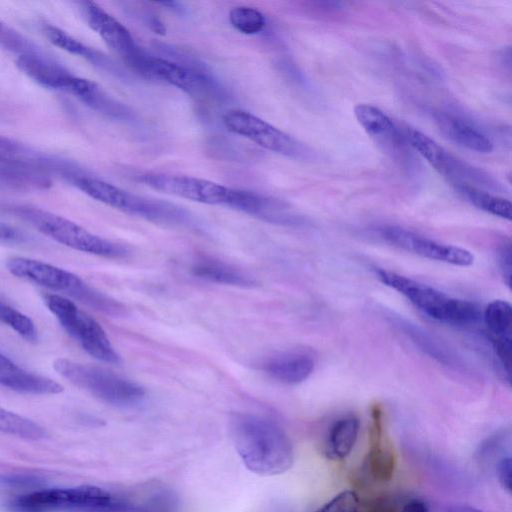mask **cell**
<instances>
[{
	"label": "cell",
	"mask_w": 512,
	"mask_h": 512,
	"mask_svg": "<svg viewBox=\"0 0 512 512\" xmlns=\"http://www.w3.org/2000/svg\"><path fill=\"white\" fill-rule=\"evenodd\" d=\"M133 178L156 191L186 200L232 208L238 189L186 175L140 172Z\"/></svg>",
	"instance_id": "9c48e42d"
},
{
	"label": "cell",
	"mask_w": 512,
	"mask_h": 512,
	"mask_svg": "<svg viewBox=\"0 0 512 512\" xmlns=\"http://www.w3.org/2000/svg\"><path fill=\"white\" fill-rule=\"evenodd\" d=\"M43 33L49 41L55 46L80 57L85 58L91 63L119 74V70L114 63L101 52L85 45L80 40L69 35L62 29L53 25L46 24L43 27Z\"/></svg>",
	"instance_id": "d4e9b609"
},
{
	"label": "cell",
	"mask_w": 512,
	"mask_h": 512,
	"mask_svg": "<svg viewBox=\"0 0 512 512\" xmlns=\"http://www.w3.org/2000/svg\"><path fill=\"white\" fill-rule=\"evenodd\" d=\"M366 465L370 476L379 482L390 481L396 467L395 454L384 435L381 413L378 409L372 414Z\"/></svg>",
	"instance_id": "d6986e66"
},
{
	"label": "cell",
	"mask_w": 512,
	"mask_h": 512,
	"mask_svg": "<svg viewBox=\"0 0 512 512\" xmlns=\"http://www.w3.org/2000/svg\"><path fill=\"white\" fill-rule=\"evenodd\" d=\"M229 21L239 32L254 35L262 32L266 26L264 14L256 8L237 6L230 10Z\"/></svg>",
	"instance_id": "f546056e"
},
{
	"label": "cell",
	"mask_w": 512,
	"mask_h": 512,
	"mask_svg": "<svg viewBox=\"0 0 512 512\" xmlns=\"http://www.w3.org/2000/svg\"><path fill=\"white\" fill-rule=\"evenodd\" d=\"M498 265L505 284L510 288L512 279V248L510 240H503L497 247Z\"/></svg>",
	"instance_id": "836d02e7"
},
{
	"label": "cell",
	"mask_w": 512,
	"mask_h": 512,
	"mask_svg": "<svg viewBox=\"0 0 512 512\" xmlns=\"http://www.w3.org/2000/svg\"><path fill=\"white\" fill-rule=\"evenodd\" d=\"M442 512H484L465 504H448L442 508Z\"/></svg>",
	"instance_id": "74e56055"
},
{
	"label": "cell",
	"mask_w": 512,
	"mask_h": 512,
	"mask_svg": "<svg viewBox=\"0 0 512 512\" xmlns=\"http://www.w3.org/2000/svg\"><path fill=\"white\" fill-rule=\"evenodd\" d=\"M402 512H430L425 502L420 499H410L402 508Z\"/></svg>",
	"instance_id": "8d00e7d4"
},
{
	"label": "cell",
	"mask_w": 512,
	"mask_h": 512,
	"mask_svg": "<svg viewBox=\"0 0 512 512\" xmlns=\"http://www.w3.org/2000/svg\"><path fill=\"white\" fill-rule=\"evenodd\" d=\"M359 420L352 415L337 419L329 428L325 451L332 460H342L353 450L359 433Z\"/></svg>",
	"instance_id": "cb8c5ba5"
},
{
	"label": "cell",
	"mask_w": 512,
	"mask_h": 512,
	"mask_svg": "<svg viewBox=\"0 0 512 512\" xmlns=\"http://www.w3.org/2000/svg\"><path fill=\"white\" fill-rule=\"evenodd\" d=\"M497 476L502 488L508 493L512 492V461L510 456L502 457L497 462Z\"/></svg>",
	"instance_id": "e575fe53"
},
{
	"label": "cell",
	"mask_w": 512,
	"mask_h": 512,
	"mask_svg": "<svg viewBox=\"0 0 512 512\" xmlns=\"http://www.w3.org/2000/svg\"><path fill=\"white\" fill-rule=\"evenodd\" d=\"M46 159L24 144L0 135V163H42Z\"/></svg>",
	"instance_id": "4dcf8cb0"
},
{
	"label": "cell",
	"mask_w": 512,
	"mask_h": 512,
	"mask_svg": "<svg viewBox=\"0 0 512 512\" xmlns=\"http://www.w3.org/2000/svg\"><path fill=\"white\" fill-rule=\"evenodd\" d=\"M230 426L237 453L250 471L272 476L289 470L293 465L291 440L274 420L238 413L231 418Z\"/></svg>",
	"instance_id": "6da1fadb"
},
{
	"label": "cell",
	"mask_w": 512,
	"mask_h": 512,
	"mask_svg": "<svg viewBox=\"0 0 512 512\" xmlns=\"http://www.w3.org/2000/svg\"><path fill=\"white\" fill-rule=\"evenodd\" d=\"M0 47L19 56L38 53L37 47L19 31L0 21Z\"/></svg>",
	"instance_id": "1f68e13d"
},
{
	"label": "cell",
	"mask_w": 512,
	"mask_h": 512,
	"mask_svg": "<svg viewBox=\"0 0 512 512\" xmlns=\"http://www.w3.org/2000/svg\"><path fill=\"white\" fill-rule=\"evenodd\" d=\"M0 431L28 440H41L47 431L33 420L0 407Z\"/></svg>",
	"instance_id": "83f0119b"
},
{
	"label": "cell",
	"mask_w": 512,
	"mask_h": 512,
	"mask_svg": "<svg viewBox=\"0 0 512 512\" xmlns=\"http://www.w3.org/2000/svg\"><path fill=\"white\" fill-rule=\"evenodd\" d=\"M316 512H361L357 494L346 490L324 504Z\"/></svg>",
	"instance_id": "d6a6232c"
},
{
	"label": "cell",
	"mask_w": 512,
	"mask_h": 512,
	"mask_svg": "<svg viewBox=\"0 0 512 512\" xmlns=\"http://www.w3.org/2000/svg\"><path fill=\"white\" fill-rule=\"evenodd\" d=\"M0 322L9 326L25 341L29 343L38 342V330L33 320L2 300H0Z\"/></svg>",
	"instance_id": "f1b7e54d"
},
{
	"label": "cell",
	"mask_w": 512,
	"mask_h": 512,
	"mask_svg": "<svg viewBox=\"0 0 512 512\" xmlns=\"http://www.w3.org/2000/svg\"><path fill=\"white\" fill-rule=\"evenodd\" d=\"M225 127L269 151L291 158H304L308 151L302 143L265 120L243 110H231L223 116Z\"/></svg>",
	"instance_id": "7c38bea8"
},
{
	"label": "cell",
	"mask_w": 512,
	"mask_h": 512,
	"mask_svg": "<svg viewBox=\"0 0 512 512\" xmlns=\"http://www.w3.org/2000/svg\"><path fill=\"white\" fill-rule=\"evenodd\" d=\"M491 344L512 343V307L505 300L491 301L482 313Z\"/></svg>",
	"instance_id": "484cf974"
},
{
	"label": "cell",
	"mask_w": 512,
	"mask_h": 512,
	"mask_svg": "<svg viewBox=\"0 0 512 512\" xmlns=\"http://www.w3.org/2000/svg\"><path fill=\"white\" fill-rule=\"evenodd\" d=\"M377 278L397 291L427 317L456 328H470L481 320L478 306L465 299L451 297L432 286L396 272L377 269Z\"/></svg>",
	"instance_id": "7a4b0ae2"
},
{
	"label": "cell",
	"mask_w": 512,
	"mask_h": 512,
	"mask_svg": "<svg viewBox=\"0 0 512 512\" xmlns=\"http://www.w3.org/2000/svg\"><path fill=\"white\" fill-rule=\"evenodd\" d=\"M12 212L42 234L74 250L106 258H121L128 253L122 245L52 212L25 205L13 207Z\"/></svg>",
	"instance_id": "8992f818"
},
{
	"label": "cell",
	"mask_w": 512,
	"mask_h": 512,
	"mask_svg": "<svg viewBox=\"0 0 512 512\" xmlns=\"http://www.w3.org/2000/svg\"><path fill=\"white\" fill-rule=\"evenodd\" d=\"M136 72L168 83L197 99H217L222 95L220 86L209 74L190 64L147 54Z\"/></svg>",
	"instance_id": "30bf717a"
},
{
	"label": "cell",
	"mask_w": 512,
	"mask_h": 512,
	"mask_svg": "<svg viewBox=\"0 0 512 512\" xmlns=\"http://www.w3.org/2000/svg\"><path fill=\"white\" fill-rule=\"evenodd\" d=\"M52 161L42 163H0V185L18 191L47 189L51 185Z\"/></svg>",
	"instance_id": "ffe728a7"
},
{
	"label": "cell",
	"mask_w": 512,
	"mask_h": 512,
	"mask_svg": "<svg viewBox=\"0 0 512 512\" xmlns=\"http://www.w3.org/2000/svg\"><path fill=\"white\" fill-rule=\"evenodd\" d=\"M6 265L14 276L67 295L98 312L110 316L125 314L122 303L63 268L26 257L10 258Z\"/></svg>",
	"instance_id": "3957f363"
},
{
	"label": "cell",
	"mask_w": 512,
	"mask_h": 512,
	"mask_svg": "<svg viewBox=\"0 0 512 512\" xmlns=\"http://www.w3.org/2000/svg\"><path fill=\"white\" fill-rule=\"evenodd\" d=\"M82 10L90 28L136 71L147 53L137 44L130 31L94 2H83Z\"/></svg>",
	"instance_id": "5bb4252c"
},
{
	"label": "cell",
	"mask_w": 512,
	"mask_h": 512,
	"mask_svg": "<svg viewBox=\"0 0 512 512\" xmlns=\"http://www.w3.org/2000/svg\"><path fill=\"white\" fill-rule=\"evenodd\" d=\"M25 240L26 236L20 230L0 221V242L21 243Z\"/></svg>",
	"instance_id": "d590c367"
},
{
	"label": "cell",
	"mask_w": 512,
	"mask_h": 512,
	"mask_svg": "<svg viewBox=\"0 0 512 512\" xmlns=\"http://www.w3.org/2000/svg\"><path fill=\"white\" fill-rule=\"evenodd\" d=\"M43 301L66 333L89 355L109 364H118L121 361L101 325L72 300L48 293L43 296Z\"/></svg>",
	"instance_id": "52a82bcc"
},
{
	"label": "cell",
	"mask_w": 512,
	"mask_h": 512,
	"mask_svg": "<svg viewBox=\"0 0 512 512\" xmlns=\"http://www.w3.org/2000/svg\"><path fill=\"white\" fill-rule=\"evenodd\" d=\"M16 66L34 82L48 89L71 93L78 78L39 52L19 56Z\"/></svg>",
	"instance_id": "e0dca14e"
},
{
	"label": "cell",
	"mask_w": 512,
	"mask_h": 512,
	"mask_svg": "<svg viewBox=\"0 0 512 512\" xmlns=\"http://www.w3.org/2000/svg\"><path fill=\"white\" fill-rule=\"evenodd\" d=\"M0 385L13 391L35 395L58 394L63 387L51 378L26 370L0 353Z\"/></svg>",
	"instance_id": "ac0fdd59"
},
{
	"label": "cell",
	"mask_w": 512,
	"mask_h": 512,
	"mask_svg": "<svg viewBox=\"0 0 512 512\" xmlns=\"http://www.w3.org/2000/svg\"><path fill=\"white\" fill-rule=\"evenodd\" d=\"M354 114L366 133L385 150L398 155L403 151L404 135L382 110L362 103L355 106Z\"/></svg>",
	"instance_id": "2e32d148"
},
{
	"label": "cell",
	"mask_w": 512,
	"mask_h": 512,
	"mask_svg": "<svg viewBox=\"0 0 512 512\" xmlns=\"http://www.w3.org/2000/svg\"><path fill=\"white\" fill-rule=\"evenodd\" d=\"M434 118L440 131L457 145L477 153H489L493 150L491 139L462 118L440 112Z\"/></svg>",
	"instance_id": "7402d4cb"
},
{
	"label": "cell",
	"mask_w": 512,
	"mask_h": 512,
	"mask_svg": "<svg viewBox=\"0 0 512 512\" xmlns=\"http://www.w3.org/2000/svg\"><path fill=\"white\" fill-rule=\"evenodd\" d=\"M116 500L117 498L100 487L81 485L31 491L15 498L12 507L15 512H100L112 507Z\"/></svg>",
	"instance_id": "ba28073f"
},
{
	"label": "cell",
	"mask_w": 512,
	"mask_h": 512,
	"mask_svg": "<svg viewBox=\"0 0 512 512\" xmlns=\"http://www.w3.org/2000/svg\"><path fill=\"white\" fill-rule=\"evenodd\" d=\"M314 368L313 356L300 350L282 352L269 358L262 365V369L272 379L287 385H296L305 381Z\"/></svg>",
	"instance_id": "44dd1931"
},
{
	"label": "cell",
	"mask_w": 512,
	"mask_h": 512,
	"mask_svg": "<svg viewBox=\"0 0 512 512\" xmlns=\"http://www.w3.org/2000/svg\"><path fill=\"white\" fill-rule=\"evenodd\" d=\"M377 234L386 243L423 258L460 267L474 262V255L465 248L439 242L400 226H381Z\"/></svg>",
	"instance_id": "4fadbf2b"
},
{
	"label": "cell",
	"mask_w": 512,
	"mask_h": 512,
	"mask_svg": "<svg viewBox=\"0 0 512 512\" xmlns=\"http://www.w3.org/2000/svg\"><path fill=\"white\" fill-rule=\"evenodd\" d=\"M455 189L476 208L502 219L511 220L512 205L508 199L465 184L455 185Z\"/></svg>",
	"instance_id": "4316f807"
},
{
	"label": "cell",
	"mask_w": 512,
	"mask_h": 512,
	"mask_svg": "<svg viewBox=\"0 0 512 512\" xmlns=\"http://www.w3.org/2000/svg\"><path fill=\"white\" fill-rule=\"evenodd\" d=\"M192 274L202 280L236 287H253L256 281L238 268L212 257L197 258L191 265Z\"/></svg>",
	"instance_id": "603a6c76"
},
{
	"label": "cell",
	"mask_w": 512,
	"mask_h": 512,
	"mask_svg": "<svg viewBox=\"0 0 512 512\" xmlns=\"http://www.w3.org/2000/svg\"><path fill=\"white\" fill-rule=\"evenodd\" d=\"M68 179L89 197L147 221L166 226H188L192 222L189 212L173 203L137 195L78 172Z\"/></svg>",
	"instance_id": "277c9868"
},
{
	"label": "cell",
	"mask_w": 512,
	"mask_h": 512,
	"mask_svg": "<svg viewBox=\"0 0 512 512\" xmlns=\"http://www.w3.org/2000/svg\"><path fill=\"white\" fill-rule=\"evenodd\" d=\"M387 318L398 331L429 358L453 370L465 369L460 356L434 334L399 315L390 313Z\"/></svg>",
	"instance_id": "9a60e30c"
},
{
	"label": "cell",
	"mask_w": 512,
	"mask_h": 512,
	"mask_svg": "<svg viewBox=\"0 0 512 512\" xmlns=\"http://www.w3.org/2000/svg\"><path fill=\"white\" fill-rule=\"evenodd\" d=\"M54 370L69 383L112 406L129 408L140 404L146 391L138 383L105 368L58 358Z\"/></svg>",
	"instance_id": "5b68a950"
},
{
	"label": "cell",
	"mask_w": 512,
	"mask_h": 512,
	"mask_svg": "<svg viewBox=\"0 0 512 512\" xmlns=\"http://www.w3.org/2000/svg\"><path fill=\"white\" fill-rule=\"evenodd\" d=\"M403 133L407 143L454 185L465 184L477 188L479 185L483 187L495 185V182L483 171L457 159L424 133L409 127H406Z\"/></svg>",
	"instance_id": "8fae6325"
}]
</instances>
